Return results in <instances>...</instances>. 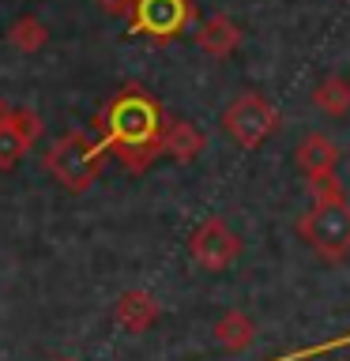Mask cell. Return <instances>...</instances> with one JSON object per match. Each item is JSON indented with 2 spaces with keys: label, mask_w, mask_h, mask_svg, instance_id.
<instances>
[{
  "label": "cell",
  "mask_w": 350,
  "mask_h": 361,
  "mask_svg": "<svg viewBox=\"0 0 350 361\" xmlns=\"http://www.w3.org/2000/svg\"><path fill=\"white\" fill-rule=\"evenodd\" d=\"M162 109L140 87H124L95 121V132L106 140V147L128 173H143L162 154Z\"/></svg>",
  "instance_id": "6da1fadb"
},
{
  "label": "cell",
  "mask_w": 350,
  "mask_h": 361,
  "mask_svg": "<svg viewBox=\"0 0 350 361\" xmlns=\"http://www.w3.org/2000/svg\"><path fill=\"white\" fill-rule=\"evenodd\" d=\"M106 154H109V147L98 132H68L49 147L45 169H49L68 192H83L98 180L102 166H106Z\"/></svg>",
  "instance_id": "7a4b0ae2"
},
{
  "label": "cell",
  "mask_w": 350,
  "mask_h": 361,
  "mask_svg": "<svg viewBox=\"0 0 350 361\" xmlns=\"http://www.w3.org/2000/svg\"><path fill=\"white\" fill-rule=\"evenodd\" d=\"M298 237L327 264L350 256V203L332 200V203H309V211L298 219Z\"/></svg>",
  "instance_id": "3957f363"
},
{
  "label": "cell",
  "mask_w": 350,
  "mask_h": 361,
  "mask_svg": "<svg viewBox=\"0 0 350 361\" xmlns=\"http://www.w3.org/2000/svg\"><path fill=\"white\" fill-rule=\"evenodd\" d=\"M282 124V113L271 106L264 94H256V90H245V94H237L230 106L222 109V128L226 135L245 147V151H256L260 143H267L271 135L279 132Z\"/></svg>",
  "instance_id": "277c9868"
},
{
  "label": "cell",
  "mask_w": 350,
  "mask_h": 361,
  "mask_svg": "<svg viewBox=\"0 0 350 361\" xmlns=\"http://www.w3.org/2000/svg\"><path fill=\"white\" fill-rule=\"evenodd\" d=\"M128 19L135 34H147L155 42H169L196 19V4L192 0H135Z\"/></svg>",
  "instance_id": "5b68a950"
},
{
  "label": "cell",
  "mask_w": 350,
  "mask_h": 361,
  "mask_svg": "<svg viewBox=\"0 0 350 361\" xmlns=\"http://www.w3.org/2000/svg\"><path fill=\"white\" fill-rule=\"evenodd\" d=\"M188 256L196 259L203 271H226V267H234L237 256H241V237H237L219 214H211V219H203L196 226V233L188 237Z\"/></svg>",
  "instance_id": "8992f818"
},
{
  "label": "cell",
  "mask_w": 350,
  "mask_h": 361,
  "mask_svg": "<svg viewBox=\"0 0 350 361\" xmlns=\"http://www.w3.org/2000/svg\"><path fill=\"white\" fill-rule=\"evenodd\" d=\"M158 316H162V305H158V298L147 293V290H128V293L117 298V305H113V320L132 335L151 331V327L158 324Z\"/></svg>",
  "instance_id": "52a82bcc"
},
{
  "label": "cell",
  "mask_w": 350,
  "mask_h": 361,
  "mask_svg": "<svg viewBox=\"0 0 350 361\" xmlns=\"http://www.w3.org/2000/svg\"><path fill=\"white\" fill-rule=\"evenodd\" d=\"M196 45L215 61H226L237 45H241V27L230 16H207L196 27Z\"/></svg>",
  "instance_id": "ba28073f"
},
{
  "label": "cell",
  "mask_w": 350,
  "mask_h": 361,
  "mask_svg": "<svg viewBox=\"0 0 350 361\" xmlns=\"http://www.w3.org/2000/svg\"><path fill=\"white\" fill-rule=\"evenodd\" d=\"M207 135H203L192 121H166L162 128V154H169L174 162H192L203 154Z\"/></svg>",
  "instance_id": "9c48e42d"
},
{
  "label": "cell",
  "mask_w": 350,
  "mask_h": 361,
  "mask_svg": "<svg viewBox=\"0 0 350 361\" xmlns=\"http://www.w3.org/2000/svg\"><path fill=\"white\" fill-rule=\"evenodd\" d=\"M294 158H298V169L305 173V180H309V177H316V173H332V169L339 166V147L327 140V135L309 132V135L298 143Z\"/></svg>",
  "instance_id": "30bf717a"
},
{
  "label": "cell",
  "mask_w": 350,
  "mask_h": 361,
  "mask_svg": "<svg viewBox=\"0 0 350 361\" xmlns=\"http://www.w3.org/2000/svg\"><path fill=\"white\" fill-rule=\"evenodd\" d=\"M211 335H215V343H219L222 350L237 354V350H245V346L256 338V324L248 320V316H245L241 309H230V312H222L219 320H215Z\"/></svg>",
  "instance_id": "8fae6325"
},
{
  "label": "cell",
  "mask_w": 350,
  "mask_h": 361,
  "mask_svg": "<svg viewBox=\"0 0 350 361\" xmlns=\"http://www.w3.org/2000/svg\"><path fill=\"white\" fill-rule=\"evenodd\" d=\"M313 106L327 113V117H346L350 113V79L343 75H327L313 90Z\"/></svg>",
  "instance_id": "7c38bea8"
},
{
  "label": "cell",
  "mask_w": 350,
  "mask_h": 361,
  "mask_svg": "<svg viewBox=\"0 0 350 361\" xmlns=\"http://www.w3.org/2000/svg\"><path fill=\"white\" fill-rule=\"evenodd\" d=\"M8 42L16 45L19 53H38L45 42H49V27L38 19V16H23L11 23V34H8Z\"/></svg>",
  "instance_id": "4fadbf2b"
},
{
  "label": "cell",
  "mask_w": 350,
  "mask_h": 361,
  "mask_svg": "<svg viewBox=\"0 0 350 361\" xmlns=\"http://www.w3.org/2000/svg\"><path fill=\"white\" fill-rule=\"evenodd\" d=\"M309 200L313 203H332V200H346V192H343V185H339V173L332 169V173H316V177H309Z\"/></svg>",
  "instance_id": "5bb4252c"
},
{
  "label": "cell",
  "mask_w": 350,
  "mask_h": 361,
  "mask_svg": "<svg viewBox=\"0 0 350 361\" xmlns=\"http://www.w3.org/2000/svg\"><path fill=\"white\" fill-rule=\"evenodd\" d=\"M8 128L16 132L27 147H34V140L42 135V117H38L34 109H16V113H11V124H8Z\"/></svg>",
  "instance_id": "9a60e30c"
},
{
  "label": "cell",
  "mask_w": 350,
  "mask_h": 361,
  "mask_svg": "<svg viewBox=\"0 0 350 361\" xmlns=\"http://www.w3.org/2000/svg\"><path fill=\"white\" fill-rule=\"evenodd\" d=\"M27 151H30V147L23 143L16 132H11V128H0V169H11Z\"/></svg>",
  "instance_id": "2e32d148"
},
{
  "label": "cell",
  "mask_w": 350,
  "mask_h": 361,
  "mask_svg": "<svg viewBox=\"0 0 350 361\" xmlns=\"http://www.w3.org/2000/svg\"><path fill=\"white\" fill-rule=\"evenodd\" d=\"M95 4L106 11V16L113 19H124V16H132V8H135V0H95Z\"/></svg>",
  "instance_id": "e0dca14e"
},
{
  "label": "cell",
  "mask_w": 350,
  "mask_h": 361,
  "mask_svg": "<svg viewBox=\"0 0 350 361\" xmlns=\"http://www.w3.org/2000/svg\"><path fill=\"white\" fill-rule=\"evenodd\" d=\"M11 113H16V106L0 98V128H8V124H11Z\"/></svg>",
  "instance_id": "ac0fdd59"
},
{
  "label": "cell",
  "mask_w": 350,
  "mask_h": 361,
  "mask_svg": "<svg viewBox=\"0 0 350 361\" xmlns=\"http://www.w3.org/2000/svg\"><path fill=\"white\" fill-rule=\"evenodd\" d=\"M61 361H72V357H61Z\"/></svg>",
  "instance_id": "d6986e66"
}]
</instances>
